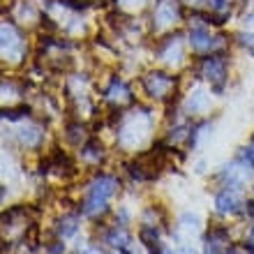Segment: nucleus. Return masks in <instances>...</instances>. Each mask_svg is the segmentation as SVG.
<instances>
[{
	"instance_id": "obj_1",
	"label": "nucleus",
	"mask_w": 254,
	"mask_h": 254,
	"mask_svg": "<svg viewBox=\"0 0 254 254\" xmlns=\"http://www.w3.org/2000/svg\"><path fill=\"white\" fill-rule=\"evenodd\" d=\"M118 190V181H116L114 176H100V178H95L90 183V188H88V194H86V201H83V215L88 217H95V215H100L107 210V201L111 199Z\"/></svg>"
},
{
	"instance_id": "obj_2",
	"label": "nucleus",
	"mask_w": 254,
	"mask_h": 254,
	"mask_svg": "<svg viewBox=\"0 0 254 254\" xmlns=\"http://www.w3.org/2000/svg\"><path fill=\"white\" fill-rule=\"evenodd\" d=\"M148 127H150V118L143 114H139L136 118H132V121H127L121 129V136H118L121 146L123 148H136L141 141L146 139Z\"/></svg>"
},
{
	"instance_id": "obj_3",
	"label": "nucleus",
	"mask_w": 254,
	"mask_h": 254,
	"mask_svg": "<svg viewBox=\"0 0 254 254\" xmlns=\"http://www.w3.org/2000/svg\"><path fill=\"white\" fill-rule=\"evenodd\" d=\"M23 51V40H21V35L16 33V28L5 23L2 26V56L9 58V61H16Z\"/></svg>"
},
{
	"instance_id": "obj_4",
	"label": "nucleus",
	"mask_w": 254,
	"mask_h": 254,
	"mask_svg": "<svg viewBox=\"0 0 254 254\" xmlns=\"http://www.w3.org/2000/svg\"><path fill=\"white\" fill-rule=\"evenodd\" d=\"M143 83H146V90L153 95V97H164V95L169 93V88L174 86V79L162 72H153V74H148Z\"/></svg>"
},
{
	"instance_id": "obj_5",
	"label": "nucleus",
	"mask_w": 254,
	"mask_h": 254,
	"mask_svg": "<svg viewBox=\"0 0 254 254\" xmlns=\"http://www.w3.org/2000/svg\"><path fill=\"white\" fill-rule=\"evenodd\" d=\"M203 74H206V79H210L220 88L224 83V76H227V65H224V61H222L220 56H210L203 63Z\"/></svg>"
},
{
	"instance_id": "obj_6",
	"label": "nucleus",
	"mask_w": 254,
	"mask_h": 254,
	"mask_svg": "<svg viewBox=\"0 0 254 254\" xmlns=\"http://www.w3.org/2000/svg\"><path fill=\"white\" fill-rule=\"evenodd\" d=\"M215 206H217V210H220L222 215L236 213V210H238V206H241V199H238V194H236L234 190H224V192L217 194Z\"/></svg>"
},
{
	"instance_id": "obj_7",
	"label": "nucleus",
	"mask_w": 254,
	"mask_h": 254,
	"mask_svg": "<svg viewBox=\"0 0 254 254\" xmlns=\"http://www.w3.org/2000/svg\"><path fill=\"white\" fill-rule=\"evenodd\" d=\"M190 42H192V49H196V51H208V49L213 47V37H210V35H208V30H203V28L192 30Z\"/></svg>"
},
{
	"instance_id": "obj_8",
	"label": "nucleus",
	"mask_w": 254,
	"mask_h": 254,
	"mask_svg": "<svg viewBox=\"0 0 254 254\" xmlns=\"http://www.w3.org/2000/svg\"><path fill=\"white\" fill-rule=\"evenodd\" d=\"M155 19L160 21V26H169V23L176 19V5L174 2H169V0L160 2L157 12H155Z\"/></svg>"
},
{
	"instance_id": "obj_9",
	"label": "nucleus",
	"mask_w": 254,
	"mask_h": 254,
	"mask_svg": "<svg viewBox=\"0 0 254 254\" xmlns=\"http://www.w3.org/2000/svg\"><path fill=\"white\" fill-rule=\"evenodd\" d=\"M19 139H21V143H23V146L35 148V146H40L42 132L37 129V127H28V129H21V132H19Z\"/></svg>"
},
{
	"instance_id": "obj_10",
	"label": "nucleus",
	"mask_w": 254,
	"mask_h": 254,
	"mask_svg": "<svg viewBox=\"0 0 254 254\" xmlns=\"http://www.w3.org/2000/svg\"><path fill=\"white\" fill-rule=\"evenodd\" d=\"M81 157L86 162H100L102 160V146L97 141H88L86 146L81 148Z\"/></svg>"
},
{
	"instance_id": "obj_11",
	"label": "nucleus",
	"mask_w": 254,
	"mask_h": 254,
	"mask_svg": "<svg viewBox=\"0 0 254 254\" xmlns=\"http://www.w3.org/2000/svg\"><path fill=\"white\" fill-rule=\"evenodd\" d=\"M107 243L109 245H114V248H125V245H129V234L116 227L107 234Z\"/></svg>"
},
{
	"instance_id": "obj_12",
	"label": "nucleus",
	"mask_w": 254,
	"mask_h": 254,
	"mask_svg": "<svg viewBox=\"0 0 254 254\" xmlns=\"http://www.w3.org/2000/svg\"><path fill=\"white\" fill-rule=\"evenodd\" d=\"M157 236H160V234H157V229H155V227H143V229H141V241L150 248V252H153V254H160V252H157Z\"/></svg>"
},
{
	"instance_id": "obj_13",
	"label": "nucleus",
	"mask_w": 254,
	"mask_h": 254,
	"mask_svg": "<svg viewBox=\"0 0 254 254\" xmlns=\"http://www.w3.org/2000/svg\"><path fill=\"white\" fill-rule=\"evenodd\" d=\"M76 217H63L61 222H58V231H61V236H72L74 231H76Z\"/></svg>"
},
{
	"instance_id": "obj_14",
	"label": "nucleus",
	"mask_w": 254,
	"mask_h": 254,
	"mask_svg": "<svg viewBox=\"0 0 254 254\" xmlns=\"http://www.w3.org/2000/svg\"><path fill=\"white\" fill-rule=\"evenodd\" d=\"M241 40L245 47H250V51L254 54V35H241Z\"/></svg>"
},
{
	"instance_id": "obj_15",
	"label": "nucleus",
	"mask_w": 254,
	"mask_h": 254,
	"mask_svg": "<svg viewBox=\"0 0 254 254\" xmlns=\"http://www.w3.org/2000/svg\"><path fill=\"white\" fill-rule=\"evenodd\" d=\"M250 238H252V241H254V231H252V236H250Z\"/></svg>"
},
{
	"instance_id": "obj_16",
	"label": "nucleus",
	"mask_w": 254,
	"mask_h": 254,
	"mask_svg": "<svg viewBox=\"0 0 254 254\" xmlns=\"http://www.w3.org/2000/svg\"><path fill=\"white\" fill-rule=\"evenodd\" d=\"M252 143H254V139H252Z\"/></svg>"
}]
</instances>
